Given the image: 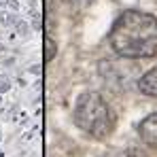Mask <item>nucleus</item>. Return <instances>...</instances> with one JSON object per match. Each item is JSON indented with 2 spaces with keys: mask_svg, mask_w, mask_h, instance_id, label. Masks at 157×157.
Returning a JSON list of instances; mask_svg holds the SVG:
<instances>
[{
  "mask_svg": "<svg viewBox=\"0 0 157 157\" xmlns=\"http://www.w3.org/2000/svg\"><path fill=\"white\" fill-rule=\"evenodd\" d=\"M108 40L121 57H153L157 53V19L151 13L130 9L117 17Z\"/></svg>",
  "mask_w": 157,
  "mask_h": 157,
  "instance_id": "obj_1",
  "label": "nucleus"
},
{
  "mask_svg": "<svg viewBox=\"0 0 157 157\" xmlns=\"http://www.w3.org/2000/svg\"><path fill=\"white\" fill-rule=\"evenodd\" d=\"M72 119L77 123V128L96 136V138H104L113 132V113L106 104V100L98 91H85L77 98Z\"/></svg>",
  "mask_w": 157,
  "mask_h": 157,
  "instance_id": "obj_2",
  "label": "nucleus"
},
{
  "mask_svg": "<svg viewBox=\"0 0 157 157\" xmlns=\"http://www.w3.org/2000/svg\"><path fill=\"white\" fill-rule=\"evenodd\" d=\"M138 134H140V140L144 144L157 149V113L149 115L147 119H142V123L138 125Z\"/></svg>",
  "mask_w": 157,
  "mask_h": 157,
  "instance_id": "obj_3",
  "label": "nucleus"
},
{
  "mask_svg": "<svg viewBox=\"0 0 157 157\" xmlns=\"http://www.w3.org/2000/svg\"><path fill=\"white\" fill-rule=\"evenodd\" d=\"M138 89H140L144 96H157V66L151 68L144 77H140Z\"/></svg>",
  "mask_w": 157,
  "mask_h": 157,
  "instance_id": "obj_4",
  "label": "nucleus"
},
{
  "mask_svg": "<svg viewBox=\"0 0 157 157\" xmlns=\"http://www.w3.org/2000/svg\"><path fill=\"white\" fill-rule=\"evenodd\" d=\"M45 49H47L45 59H47V62H51L53 57H55V53H57V47H55V43H53L51 36H45Z\"/></svg>",
  "mask_w": 157,
  "mask_h": 157,
  "instance_id": "obj_5",
  "label": "nucleus"
},
{
  "mask_svg": "<svg viewBox=\"0 0 157 157\" xmlns=\"http://www.w3.org/2000/svg\"><path fill=\"white\" fill-rule=\"evenodd\" d=\"M9 89H11V81H9V77L0 75V94H4V91H9Z\"/></svg>",
  "mask_w": 157,
  "mask_h": 157,
  "instance_id": "obj_6",
  "label": "nucleus"
},
{
  "mask_svg": "<svg viewBox=\"0 0 157 157\" xmlns=\"http://www.w3.org/2000/svg\"><path fill=\"white\" fill-rule=\"evenodd\" d=\"M125 157H142V155H140V153H128Z\"/></svg>",
  "mask_w": 157,
  "mask_h": 157,
  "instance_id": "obj_7",
  "label": "nucleus"
},
{
  "mask_svg": "<svg viewBox=\"0 0 157 157\" xmlns=\"http://www.w3.org/2000/svg\"><path fill=\"white\" fill-rule=\"evenodd\" d=\"M0 51H2V45H0Z\"/></svg>",
  "mask_w": 157,
  "mask_h": 157,
  "instance_id": "obj_8",
  "label": "nucleus"
}]
</instances>
